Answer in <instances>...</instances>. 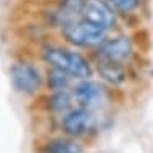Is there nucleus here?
Returning a JSON list of instances; mask_svg holds the SVG:
<instances>
[{"label": "nucleus", "mask_w": 153, "mask_h": 153, "mask_svg": "<svg viewBox=\"0 0 153 153\" xmlns=\"http://www.w3.org/2000/svg\"><path fill=\"white\" fill-rule=\"evenodd\" d=\"M42 58L45 60L47 65H50V68L61 69V71H65L73 77L85 79V77H90V74H92V69H90L87 60L77 52H71L68 48L44 47Z\"/></svg>", "instance_id": "f257e3e1"}, {"label": "nucleus", "mask_w": 153, "mask_h": 153, "mask_svg": "<svg viewBox=\"0 0 153 153\" xmlns=\"http://www.w3.org/2000/svg\"><path fill=\"white\" fill-rule=\"evenodd\" d=\"M63 36L68 42L79 47H89V45H97L105 40L106 29L97 26V24L87 21V19H73V21L63 24Z\"/></svg>", "instance_id": "f03ea898"}, {"label": "nucleus", "mask_w": 153, "mask_h": 153, "mask_svg": "<svg viewBox=\"0 0 153 153\" xmlns=\"http://www.w3.org/2000/svg\"><path fill=\"white\" fill-rule=\"evenodd\" d=\"M11 85L18 94L36 95L42 87V74L34 63L18 61L10 68Z\"/></svg>", "instance_id": "7ed1b4c3"}, {"label": "nucleus", "mask_w": 153, "mask_h": 153, "mask_svg": "<svg viewBox=\"0 0 153 153\" xmlns=\"http://www.w3.org/2000/svg\"><path fill=\"white\" fill-rule=\"evenodd\" d=\"M95 126V116L89 108L79 106L74 110H68L61 116V129L68 135L79 137L84 135Z\"/></svg>", "instance_id": "20e7f679"}, {"label": "nucleus", "mask_w": 153, "mask_h": 153, "mask_svg": "<svg viewBox=\"0 0 153 153\" xmlns=\"http://www.w3.org/2000/svg\"><path fill=\"white\" fill-rule=\"evenodd\" d=\"M81 18L97 24V26L103 27V29H110L114 21V16L111 13V10L102 0H84L82 10H81Z\"/></svg>", "instance_id": "39448f33"}, {"label": "nucleus", "mask_w": 153, "mask_h": 153, "mask_svg": "<svg viewBox=\"0 0 153 153\" xmlns=\"http://www.w3.org/2000/svg\"><path fill=\"white\" fill-rule=\"evenodd\" d=\"M73 98L84 108L92 110L103 100V89L94 81H82L73 89Z\"/></svg>", "instance_id": "423d86ee"}, {"label": "nucleus", "mask_w": 153, "mask_h": 153, "mask_svg": "<svg viewBox=\"0 0 153 153\" xmlns=\"http://www.w3.org/2000/svg\"><path fill=\"white\" fill-rule=\"evenodd\" d=\"M100 56L105 61L113 63H123L131 56V44L124 37L103 40L100 45Z\"/></svg>", "instance_id": "0eeeda50"}, {"label": "nucleus", "mask_w": 153, "mask_h": 153, "mask_svg": "<svg viewBox=\"0 0 153 153\" xmlns=\"http://www.w3.org/2000/svg\"><path fill=\"white\" fill-rule=\"evenodd\" d=\"M71 100H74L73 94H69L68 89H66V90H56V92H53L50 95V98H48V103H50V108L53 111H56V113H66L69 110V106H71Z\"/></svg>", "instance_id": "6e6552de"}, {"label": "nucleus", "mask_w": 153, "mask_h": 153, "mask_svg": "<svg viewBox=\"0 0 153 153\" xmlns=\"http://www.w3.org/2000/svg\"><path fill=\"white\" fill-rule=\"evenodd\" d=\"M47 84L53 92H56V90H66L69 85V74H66L61 69L50 68V71L47 73Z\"/></svg>", "instance_id": "1a4fd4ad"}, {"label": "nucleus", "mask_w": 153, "mask_h": 153, "mask_svg": "<svg viewBox=\"0 0 153 153\" xmlns=\"http://www.w3.org/2000/svg\"><path fill=\"white\" fill-rule=\"evenodd\" d=\"M45 153H81V148L68 139H53L47 143Z\"/></svg>", "instance_id": "9d476101"}, {"label": "nucleus", "mask_w": 153, "mask_h": 153, "mask_svg": "<svg viewBox=\"0 0 153 153\" xmlns=\"http://www.w3.org/2000/svg\"><path fill=\"white\" fill-rule=\"evenodd\" d=\"M100 73L103 74L105 79H108L110 82H113V84L123 82V79H124V71L121 69L119 63H113V61H106L105 65H102Z\"/></svg>", "instance_id": "9b49d317"}, {"label": "nucleus", "mask_w": 153, "mask_h": 153, "mask_svg": "<svg viewBox=\"0 0 153 153\" xmlns=\"http://www.w3.org/2000/svg\"><path fill=\"white\" fill-rule=\"evenodd\" d=\"M108 2L119 11H131L137 7L139 0H108Z\"/></svg>", "instance_id": "f8f14e48"}, {"label": "nucleus", "mask_w": 153, "mask_h": 153, "mask_svg": "<svg viewBox=\"0 0 153 153\" xmlns=\"http://www.w3.org/2000/svg\"><path fill=\"white\" fill-rule=\"evenodd\" d=\"M152 74H153V73H152Z\"/></svg>", "instance_id": "ddd939ff"}]
</instances>
